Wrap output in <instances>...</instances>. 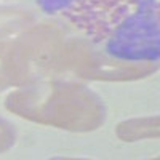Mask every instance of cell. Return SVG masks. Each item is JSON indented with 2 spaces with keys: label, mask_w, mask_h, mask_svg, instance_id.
Instances as JSON below:
<instances>
[{
  "label": "cell",
  "mask_w": 160,
  "mask_h": 160,
  "mask_svg": "<svg viewBox=\"0 0 160 160\" xmlns=\"http://www.w3.org/2000/svg\"><path fill=\"white\" fill-rule=\"evenodd\" d=\"M35 21L34 15L28 10L0 7V37H8L16 34Z\"/></svg>",
  "instance_id": "5"
},
{
  "label": "cell",
  "mask_w": 160,
  "mask_h": 160,
  "mask_svg": "<svg viewBox=\"0 0 160 160\" xmlns=\"http://www.w3.org/2000/svg\"><path fill=\"white\" fill-rule=\"evenodd\" d=\"M48 40L47 26H37L15 42H0V91L43 74Z\"/></svg>",
  "instance_id": "3"
},
{
  "label": "cell",
  "mask_w": 160,
  "mask_h": 160,
  "mask_svg": "<svg viewBox=\"0 0 160 160\" xmlns=\"http://www.w3.org/2000/svg\"><path fill=\"white\" fill-rule=\"evenodd\" d=\"M157 8V0H77L61 15L99 42L138 19L158 16Z\"/></svg>",
  "instance_id": "2"
},
{
  "label": "cell",
  "mask_w": 160,
  "mask_h": 160,
  "mask_svg": "<svg viewBox=\"0 0 160 160\" xmlns=\"http://www.w3.org/2000/svg\"><path fill=\"white\" fill-rule=\"evenodd\" d=\"M75 2L77 0H38V5L50 15H56V13H62L64 10H68Z\"/></svg>",
  "instance_id": "7"
},
{
  "label": "cell",
  "mask_w": 160,
  "mask_h": 160,
  "mask_svg": "<svg viewBox=\"0 0 160 160\" xmlns=\"http://www.w3.org/2000/svg\"><path fill=\"white\" fill-rule=\"evenodd\" d=\"M16 139L15 127H13L7 118L0 117V152L8 151Z\"/></svg>",
  "instance_id": "6"
},
{
  "label": "cell",
  "mask_w": 160,
  "mask_h": 160,
  "mask_svg": "<svg viewBox=\"0 0 160 160\" xmlns=\"http://www.w3.org/2000/svg\"><path fill=\"white\" fill-rule=\"evenodd\" d=\"M117 136L123 141H138L144 138L158 136V117L131 118L117 127Z\"/></svg>",
  "instance_id": "4"
},
{
  "label": "cell",
  "mask_w": 160,
  "mask_h": 160,
  "mask_svg": "<svg viewBox=\"0 0 160 160\" xmlns=\"http://www.w3.org/2000/svg\"><path fill=\"white\" fill-rule=\"evenodd\" d=\"M7 109L34 122L74 131L95 130L104 122V106L88 88L69 82H48L13 91Z\"/></svg>",
  "instance_id": "1"
}]
</instances>
